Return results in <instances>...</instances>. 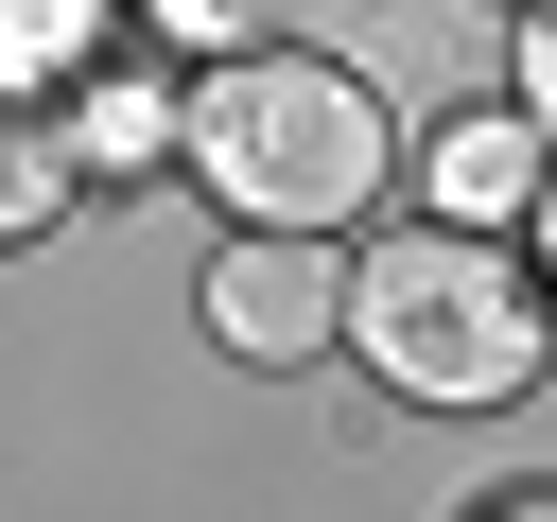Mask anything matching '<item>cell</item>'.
<instances>
[{"mask_svg": "<svg viewBox=\"0 0 557 522\" xmlns=\"http://www.w3.org/2000/svg\"><path fill=\"white\" fill-rule=\"evenodd\" d=\"M348 348L400 383V400H453V418H487V400H522L540 383V278L487 244V226H400V244H366L348 261Z\"/></svg>", "mask_w": 557, "mask_h": 522, "instance_id": "obj_1", "label": "cell"}, {"mask_svg": "<svg viewBox=\"0 0 557 522\" xmlns=\"http://www.w3.org/2000/svg\"><path fill=\"white\" fill-rule=\"evenodd\" d=\"M191 174L244 209V226H348L366 191H383V104H366V70H331V52H226L209 87H191Z\"/></svg>", "mask_w": 557, "mask_h": 522, "instance_id": "obj_2", "label": "cell"}, {"mask_svg": "<svg viewBox=\"0 0 557 522\" xmlns=\"http://www.w3.org/2000/svg\"><path fill=\"white\" fill-rule=\"evenodd\" d=\"M331 331H348V278L313 261V226H244V244L209 261V348L296 365V348H331Z\"/></svg>", "mask_w": 557, "mask_h": 522, "instance_id": "obj_3", "label": "cell"}, {"mask_svg": "<svg viewBox=\"0 0 557 522\" xmlns=\"http://www.w3.org/2000/svg\"><path fill=\"white\" fill-rule=\"evenodd\" d=\"M435 209L453 226H505V209H540V174H557V122L540 104H470V122H435Z\"/></svg>", "mask_w": 557, "mask_h": 522, "instance_id": "obj_4", "label": "cell"}, {"mask_svg": "<svg viewBox=\"0 0 557 522\" xmlns=\"http://www.w3.org/2000/svg\"><path fill=\"white\" fill-rule=\"evenodd\" d=\"M87 191V139H70V87H0V244H35L52 209Z\"/></svg>", "mask_w": 557, "mask_h": 522, "instance_id": "obj_5", "label": "cell"}, {"mask_svg": "<svg viewBox=\"0 0 557 522\" xmlns=\"http://www.w3.org/2000/svg\"><path fill=\"white\" fill-rule=\"evenodd\" d=\"M70 139H87V174H139L157 139H191V104L139 87V70H87V87H70Z\"/></svg>", "mask_w": 557, "mask_h": 522, "instance_id": "obj_6", "label": "cell"}, {"mask_svg": "<svg viewBox=\"0 0 557 522\" xmlns=\"http://www.w3.org/2000/svg\"><path fill=\"white\" fill-rule=\"evenodd\" d=\"M104 70V0H0V87H87Z\"/></svg>", "mask_w": 557, "mask_h": 522, "instance_id": "obj_7", "label": "cell"}, {"mask_svg": "<svg viewBox=\"0 0 557 522\" xmlns=\"http://www.w3.org/2000/svg\"><path fill=\"white\" fill-rule=\"evenodd\" d=\"M139 17H157V35H226V52H261L296 0H139Z\"/></svg>", "mask_w": 557, "mask_h": 522, "instance_id": "obj_8", "label": "cell"}, {"mask_svg": "<svg viewBox=\"0 0 557 522\" xmlns=\"http://www.w3.org/2000/svg\"><path fill=\"white\" fill-rule=\"evenodd\" d=\"M522 104L557 122V0H540V35H522Z\"/></svg>", "mask_w": 557, "mask_h": 522, "instance_id": "obj_9", "label": "cell"}, {"mask_svg": "<svg viewBox=\"0 0 557 522\" xmlns=\"http://www.w3.org/2000/svg\"><path fill=\"white\" fill-rule=\"evenodd\" d=\"M540 261H557V174H540Z\"/></svg>", "mask_w": 557, "mask_h": 522, "instance_id": "obj_10", "label": "cell"}, {"mask_svg": "<svg viewBox=\"0 0 557 522\" xmlns=\"http://www.w3.org/2000/svg\"><path fill=\"white\" fill-rule=\"evenodd\" d=\"M487 522H557V505H487Z\"/></svg>", "mask_w": 557, "mask_h": 522, "instance_id": "obj_11", "label": "cell"}]
</instances>
